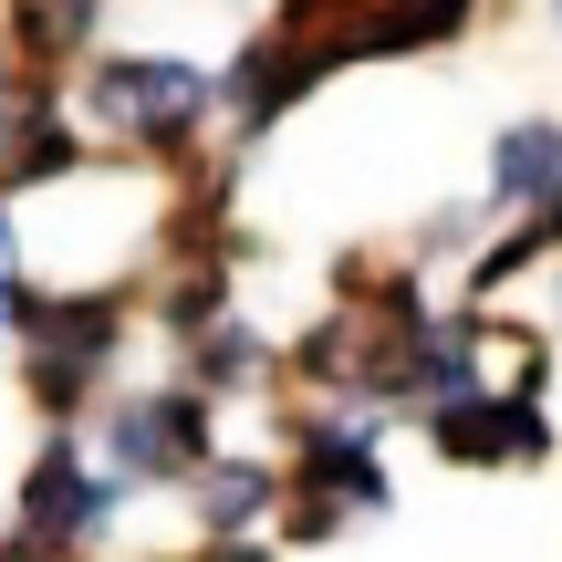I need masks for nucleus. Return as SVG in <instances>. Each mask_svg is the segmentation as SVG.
<instances>
[{
  "mask_svg": "<svg viewBox=\"0 0 562 562\" xmlns=\"http://www.w3.org/2000/svg\"><path fill=\"white\" fill-rule=\"evenodd\" d=\"M220 459V406L199 396V385H125V396L94 406V469L104 480H199V469Z\"/></svg>",
  "mask_w": 562,
  "mask_h": 562,
  "instance_id": "f257e3e1",
  "label": "nucleus"
},
{
  "mask_svg": "<svg viewBox=\"0 0 562 562\" xmlns=\"http://www.w3.org/2000/svg\"><path fill=\"white\" fill-rule=\"evenodd\" d=\"M209 104H220V83L188 53H94L83 63V115H94L104 136L146 146V157H188Z\"/></svg>",
  "mask_w": 562,
  "mask_h": 562,
  "instance_id": "f03ea898",
  "label": "nucleus"
},
{
  "mask_svg": "<svg viewBox=\"0 0 562 562\" xmlns=\"http://www.w3.org/2000/svg\"><path fill=\"white\" fill-rule=\"evenodd\" d=\"M115 510H125V480H104L83 438H53V448L32 459V480H21V542L63 562V552L104 542V531H115Z\"/></svg>",
  "mask_w": 562,
  "mask_h": 562,
  "instance_id": "7ed1b4c3",
  "label": "nucleus"
},
{
  "mask_svg": "<svg viewBox=\"0 0 562 562\" xmlns=\"http://www.w3.org/2000/svg\"><path fill=\"white\" fill-rule=\"evenodd\" d=\"M427 448L448 469H531V459H552V417L510 385H480V396L427 406Z\"/></svg>",
  "mask_w": 562,
  "mask_h": 562,
  "instance_id": "20e7f679",
  "label": "nucleus"
},
{
  "mask_svg": "<svg viewBox=\"0 0 562 562\" xmlns=\"http://www.w3.org/2000/svg\"><path fill=\"white\" fill-rule=\"evenodd\" d=\"M344 74V53L334 42H302V32H250L240 42V63H229V83H220V104L240 115V136H271L281 115H292L313 83H334Z\"/></svg>",
  "mask_w": 562,
  "mask_h": 562,
  "instance_id": "39448f33",
  "label": "nucleus"
},
{
  "mask_svg": "<svg viewBox=\"0 0 562 562\" xmlns=\"http://www.w3.org/2000/svg\"><path fill=\"white\" fill-rule=\"evenodd\" d=\"M292 490L302 501H334V510H385V459H375V427L364 417H302L292 438Z\"/></svg>",
  "mask_w": 562,
  "mask_h": 562,
  "instance_id": "423d86ee",
  "label": "nucleus"
},
{
  "mask_svg": "<svg viewBox=\"0 0 562 562\" xmlns=\"http://www.w3.org/2000/svg\"><path fill=\"white\" fill-rule=\"evenodd\" d=\"M125 344V292H32L21 313V355L74 364V375H104Z\"/></svg>",
  "mask_w": 562,
  "mask_h": 562,
  "instance_id": "0eeeda50",
  "label": "nucleus"
},
{
  "mask_svg": "<svg viewBox=\"0 0 562 562\" xmlns=\"http://www.w3.org/2000/svg\"><path fill=\"white\" fill-rule=\"evenodd\" d=\"M281 501H292V469H271V459H229V448L199 469V480H188V510H199L209 542H271Z\"/></svg>",
  "mask_w": 562,
  "mask_h": 562,
  "instance_id": "6e6552de",
  "label": "nucleus"
},
{
  "mask_svg": "<svg viewBox=\"0 0 562 562\" xmlns=\"http://www.w3.org/2000/svg\"><path fill=\"white\" fill-rule=\"evenodd\" d=\"M480 21V0H364L344 63H396V53H448V42Z\"/></svg>",
  "mask_w": 562,
  "mask_h": 562,
  "instance_id": "1a4fd4ad",
  "label": "nucleus"
},
{
  "mask_svg": "<svg viewBox=\"0 0 562 562\" xmlns=\"http://www.w3.org/2000/svg\"><path fill=\"white\" fill-rule=\"evenodd\" d=\"M94 21L104 0H0V32H11L21 74H74V63H94Z\"/></svg>",
  "mask_w": 562,
  "mask_h": 562,
  "instance_id": "9d476101",
  "label": "nucleus"
},
{
  "mask_svg": "<svg viewBox=\"0 0 562 562\" xmlns=\"http://www.w3.org/2000/svg\"><path fill=\"white\" fill-rule=\"evenodd\" d=\"M490 199H501V209H521V220L562 209V125H552V115L501 125V136H490Z\"/></svg>",
  "mask_w": 562,
  "mask_h": 562,
  "instance_id": "9b49d317",
  "label": "nucleus"
},
{
  "mask_svg": "<svg viewBox=\"0 0 562 562\" xmlns=\"http://www.w3.org/2000/svg\"><path fill=\"white\" fill-rule=\"evenodd\" d=\"M271 375H281V355L250 334L240 313H229L220 334H199V344H188V385H199L209 406H220V396H271Z\"/></svg>",
  "mask_w": 562,
  "mask_h": 562,
  "instance_id": "f8f14e48",
  "label": "nucleus"
},
{
  "mask_svg": "<svg viewBox=\"0 0 562 562\" xmlns=\"http://www.w3.org/2000/svg\"><path fill=\"white\" fill-rule=\"evenodd\" d=\"M552 250H562V209H542V220H521V229H501V240H480V261H469V292H501V281L542 271Z\"/></svg>",
  "mask_w": 562,
  "mask_h": 562,
  "instance_id": "ddd939ff",
  "label": "nucleus"
},
{
  "mask_svg": "<svg viewBox=\"0 0 562 562\" xmlns=\"http://www.w3.org/2000/svg\"><path fill=\"white\" fill-rule=\"evenodd\" d=\"M469 240H480V209H438V220L406 240V261H448V250H469Z\"/></svg>",
  "mask_w": 562,
  "mask_h": 562,
  "instance_id": "4468645a",
  "label": "nucleus"
},
{
  "mask_svg": "<svg viewBox=\"0 0 562 562\" xmlns=\"http://www.w3.org/2000/svg\"><path fill=\"white\" fill-rule=\"evenodd\" d=\"M334 531H344V510H334V501H302V490L281 501V542H334Z\"/></svg>",
  "mask_w": 562,
  "mask_h": 562,
  "instance_id": "2eb2a0df",
  "label": "nucleus"
},
{
  "mask_svg": "<svg viewBox=\"0 0 562 562\" xmlns=\"http://www.w3.org/2000/svg\"><path fill=\"white\" fill-rule=\"evenodd\" d=\"M199 562H281V542H209Z\"/></svg>",
  "mask_w": 562,
  "mask_h": 562,
  "instance_id": "dca6fc26",
  "label": "nucleus"
},
{
  "mask_svg": "<svg viewBox=\"0 0 562 562\" xmlns=\"http://www.w3.org/2000/svg\"><path fill=\"white\" fill-rule=\"evenodd\" d=\"M0 562H53V552H32V542H21V531H11V542H0Z\"/></svg>",
  "mask_w": 562,
  "mask_h": 562,
  "instance_id": "f3484780",
  "label": "nucleus"
},
{
  "mask_svg": "<svg viewBox=\"0 0 562 562\" xmlns=\"http://www.w3.org/2000/svg\"><path fill=\"white\" fill-rule=\"evenodd\" d=\"M552 32H562V0H552Z\"/></svg>",
  "mask_w": 562,
  "mask_h": 562,
  "instance_id": "a211bd4d",
  "label": "nucleus"
}]
</instances>
